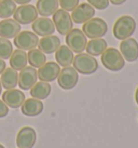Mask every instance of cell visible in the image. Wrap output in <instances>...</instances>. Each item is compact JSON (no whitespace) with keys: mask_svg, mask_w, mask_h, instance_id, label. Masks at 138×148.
Wrapping results in <instances>:
<instances>
[{"mask_svg":"<svg viewBox=\"0 0 138 148\" xmlns=\"http://www.w3.org/2000/svg\"><path fill=\"white\" fill-rule=\"evenodd\" d=\"M136 30V21L130 15H122L115 21L113 25V36L119 40L130 38Z\"/></svg>","mask_w":138,"mask_h":148,"instance_id":"6da1fadb","label":"cell"},{"mask_svg":"<svg viewBox=\"0 0 138 148\" xmlns=\"http://www.w3.org/2000/svg\"><path fill=\"white\" fill-rule=\"evenodd\" d=\"M102 64L110 71H119L125 65V60L115 48H107L102 54Z\"/></svg>","mask_w":138,"mask_h":148,"instance_id":"7a4b0ae2","label":"cell"},{"mask_svg":"<svg viewBox=\"0 0 138 148\" xmlns=\"http://www.w3.org/2000/svg\"><path fill=\"white\" fill-rule=\"evenodd\" d=\"M72 63L73 68L82 75H92L98 69L97 60L87 53H78Z\"/></svg>","mask_w":138,"mask_h":148,"instance_id":"3957f363","label":"cell"},{"mask_svg":"<svg viewBox=\"0 0 138 148\" xmlns=\"http://www.w3.org/2000/svg\"><path fill=\"white\" fill-rule=\"evenodd\" d=\"M108 30V26L106 22L99 17H92L87 22L83 23L82 32L84 33L86 38L94 39V38H102L105 36Z\"/></svg>","mask_w":138,"mask_h":148,"instance_id":"277c9868","label":"cell"},{"mask_svg":"<svg viewBox=\"0 0 138 148\" xmlns=\"http://www.w3.org/2000/svg\"><path fill=\"white\" fill-rule=\"evenodd\" d=\"M87 38L79 28H72L66 35V45L73 53H82L85 50Z\"/></svg>","mask_w":138,"mask_h":148,"instance_id":"5b68a950","label":"cell"},{"mask_svg":"<svg viewBox=\"0 0 138 148\" xmlns=\"http://www.w3.org/2000/svg\"><path fill=\"white\" fill-rule=\"evenodd\" d=\"M53 23L57 32L64 36L72 29L73 26L71 15L68 13V11H65L63 9H57L56 12L53 14Z\"/></svg>","mask_w":138,"mask_h":148,"instance_id":"8992f818","label":"cell"},{"mask_svg":"<svg viewBox=\"0 0 138 148\" xmlns=\"http://www.w3.org/2000/svg\"><path fill=\"white\" fill-rule=\"evenodd\" d=\"M14 45L17 49L29 51L35 49L39 43V38L35 33H31L29 30H23L20 32L14 37Z\"/></svg>","mask_w":138,"mask_h":148,"instance_id":"52a82bcc","label":"cell"},{"mask_svg":"<svg viewBox=\"0 0 138 148\" xmlns=\"http://www.w3.org/2000/svg\"><path fill=\"white\" fill-rule=\"evenodd\" d=\"M13 17L20 24L28 25L38 18V11L31 4H20V7L16 8Z\"/></svg>","mask_w":138,"mask_h":148,"instance_id":"ba28073f","label":"cell"},{"mask_svg":"<svg viewBox=\"0 0 138 148\" xmlns=\"http://www.w3.org/2000/svg\"><path fill=\"white\" fill-rule=\"evenodd\" d=\"M79 80L78 71L73 67L67 66L64 67L59 71V75L57 77V83L64 90H71L77 86Z\"/></svg>","mask_w":138,"mask_h":148,"instance_id":"9c48e42d","label":"cell"},{"mask_svg":"<svg viewBox=\"0 0 138 148\" xmlns=\"http://www.w3.org/2000/svg\"><path fill=\"white\" fill-rule=\"evenodd\" d=\"M37 79H38V74H37L36 68L33 66H29V67L26 66L25 68L20 70L17 86L23 91L30 90L33 84L37 82Z\"/></svg>","mask_w":138,"mask_h":148,"instance_id":"30bf717a","label":"cell"},{"mask_svg":"<svg viewBox=\"0 0 138 148\" xmlns=\"http://www.w3.org/2000/svg\"><path fill=\"white\" fill-rule=\"evenodd\" d=\"M71 18L76 24H83L91 20L95 15V9L89 3L78 4L76 8L71 11Z\"/></svg>","mask_w":138,"mask_h":148,"instance_id":"8fae6325","label":"cell"},{"mask_svg":"<svg viewBox=\"0 0 138 148\" xmlns=\"http://www.w3.org/2000/svg\"><path fill=\"white\" fill-rule=\"evenodd\" d=\"M59 71H61V66L56 62H48L41 66L39 70L37 71V74L40 81L52 82L57 79Z\"/></svg>","mask_w":138,"mask_h":148,"instance_id":"7c38bea8","label":"cell"},{"mask_svg":"<svg viewBox=\"0 0 138 148\" xmlns=\"http://www.w3.org/2000/svg\"><path fill=\"white\" fill-rule=\"evenodd\" d=\"M31 28L37 36L45 37L53 35V33L55 32V25L53 23V20L49 17L41 16L31 23Z\"/></svg>","mask_w":138,"mask_h":148,"instance_id":"4fadbf2b","label":"cell"},{"mask_svg":"<svg viewBox=\"0 0 138 148\" xmlns=\"http://www.w3.org/2000/svg\"><path fill=\"white\" fill-rule=\"evenodd\" d=\"M120 52L127 62L138 60V42L134 38H126L120 43Z\"/></svg>","mask_w":138,"mask_h":148,"instance_id":"5bb4252c","label":"cell"},{"mask_svg":"<svg viewBox=\"0 0 138 148\" xmlns=\"http://www.w3.org/2000/svg\"><path fill=\"white\" fill-rule=\"evenodd\" d=\"M37 133L33 127H22L16 135V145L18 148H33L36 144Z\"/></svg>","mask_w":138,"mask_h":148,"instance_id":"9a60e30c","label":"cell"},{"mask_svg":"<svg viewBox=\"0 0 138 148\" xmlns=\"http://www.w3.org/2000/svg\"><path fill=\"white\" fill-rule=\"evenodd\" d=\"M25 94L22 92V90L10 89L4 91V93L2 94V101L10 108H20L25 102Z\"/></svg>","mask_w":138,"mask_h":148,"instance_id":"2e32d148","label":"cell"},{"mask_svg":"<svg viewBox=\"0 0 138 148\" xmlns=\"http://www.w3.org/2000/svg\"><path fill=\"white\" fill-rule=\"evenodd\" d=\"M20 32V24L14 18H4L0 22V36L11 39Z\"/></svg>","mask_w":138,"mask_h":148,"instance_id":"e0dca14e","label":"cell"},{"mask_svg":"<svg viewBox=\"0 0 138 148\" xmlns=\"http://www.w3.org/2000/svg\"><path fill=\"white\" fill-rule=\"evenodd\" d=\"M20 107H22L23 115L27 116V117H36L43 111V103L40 99H33V97L25 99V102Z\"/></svg>","mask_w":138,"mask_h":148,"instance_id":"ac0fdd59","label":"cell"},{"mask_svg":"<svg viewBox=\"0 0 138 148\" xmlns=\"http://www.w3.org/2000/svg\"><path fill=\"white\" fill-rule=\"evenodd\" d=\"M39 50H41L44 54H52L56 52V50L61 47V39L54 35L42 37L39 40Z\"/></svg>","mask_w":138,"mask_h":148,"instance_id":"d6986e66","label":"cell"},{"mask_svg":"<svg viewBox=\"0 0 138 148\" xmlns=\"http://www.w3.org/2000/svg\"><path fill=\"white\" fill-rule=\"evenodd\" d=\"M59 7L58 0H38L36 4V9L38 14L41 16L49 17L56 12Z\"/></svg>","mask_w":138,"mask_h":148,"instance_id":"ffe728a7","label":"cell"},{"mask_svg":"<svg viewBox=\"0 0 138 148\" xmlns=\"http://www.w3.org/2000/svg\"><path fill=\"white\" fill-rule=\"evenodd\" d=\"M1 84L5 90H10V89H14L18 83V74L17 70L13 69L12 67L5 68L3 73L1 74Z\"/></svg>","mask_w":138,"mask_h":148,"instance_id":"44dd1931","label":"cell"},{"mask_svg":"<svg viewBox=\"0 0 138 148\" xmlns=\"http://www.w3.org/2000/svg\"><path fill=\"white\" fill-rule=\"evenodd\" d=\"M73 52L67 45H61L55 52V58L57 64L61 67L70 66L73 62Z\"/></svg>","mask_w":138,"mask_h":148,"instance_id":"7402d4cb","label":"cell"},{"mask_svg":"<svg viewBox=\"0 0 138 148\" xmlns=\"http://www.w3.org/2000/svg\"><path fill=\"white\" fill-rule=\"evenodd\" d=\"M27 53L24 50H14L10 56V66L15 70H22L27 66Z\"/></svg>","mask_w":138,"mask_h":148,"instance_id":"603a6c76","label":"cell"},{"mask_svg":"<svg viewBox=\"0 0 138 148\" xmlns=\"http://www.w3.org/2000/svg\"><path fill=\"white\" fill-rule=\"evenodd\" d=\"M107 49V41L102 38H94L87 41L85 47L86 53L92 56H98L104 53V51Z\"/></svg>","mask_w":138,"mask_h":148,"instance_id":"cb8c5ba5","label":"cell"},{"mask_svg":"<svg viewBox=\"0 0 138 148\" xmlns=\"http://www.w3.org/2000/svg\"><path fill=\"white\" fill-rule=\"evenodd\" d=\"M51 84L49 82H44V81H40V82H36L33 86L30 89V96L37 99H45L50 94H51Z\"/></svg>","mask_w":138,"mask_h":148,"instance_id":"d4e9b609","label":"cell"},{"mask_svg":"<svg viewBox=\"0 0 138 148\" xmlns=\"http://www.w3.org/2000/svg\"><path fill=\"white\" fill-rule=\"evenodd\" d=\"M27 60L30 66H33L35 68H40L41 66L44 63H46V56L45 54L39 49H33L29 50L28 54H27Z\"/></svg>","mask_w":138,"mask_h":148,"instance_id":"484cf974","label":"cell"},{"mask_svg":"<svg viewBox=\"0 0 138 148\" xmlns=\"http://www.w3.org/2000/svg\"><path fill=\"white\" fill-rule=\"evenodd\" d=\"M16 10V3L13 0H2L0 1V17L10 18Z\"/></svg>","mask_w":138,"mask_h":148,"instance_id":"4316f807","label":"cell"},{"mask_svg":"<svg viewBox=\"0 0 138 148\" xmlns=\"http://www.w3.org/2000/svg\"><path fill=\"white\" fill-rule=\"evenodd\" d=\"M13 52L12 42L7 38H0V58L2 60H8L10 58L11 54Z\"/></svg>","mask_w":138,"mask_h":148,"instance_id":"83f0119b","label":"cell"},{"mask_svg":"<svg viewBox=\"0 0 138 148\" xmlns=\"http://www.w3.org/2000/svg\"><path fill=\"white\" fill-rule=\"evenodd\" d=\"M58 3L63 10L69 12V11H72L79 4V0H58Z\"/></svg>","mask_w":138,"mask_h":148,"instance_id":"f1b7e54d","label":"cell"},{"mask_svg":"<svg viewBox=\"0 0 138 148\" xmlns=\"http://www.w3.org/2000/svg\"><path fill=\"white\" fill-rule=\"evenodd\" d=\"M87 3L98 10H105L109 5V0H87Z\"/></svg>","mask_w":138,"mask_h":148,"instance_id":"f546056e","label":"cell"},{"mask_svg":"<svg viewBox=\"0 0 138 148\" xmlns=\"http://www.w3.org/2000/svg\"><path fill=\"white\" fill-rule=\"evenodd\" d=\"M9 114V107L2 99H0V118H4Z\"/></svg>","mask_w":138,"mask_h":148,"instance_id":"4dcf8cb0","label":"cell"},{"mask_svg":"<svg viewBox=\"0 0 138 148\" xmlns=\"http://www.w3.org/2000/svg\"><path fill=\"white\" fill-rule=\"evenodd\" d=\"M7 68V65H5V61L0 58V75L3 73V70Z\"/></svg>","mask_w":138,"mask_h":148,"instance_id":"1f68e13d","label":"cell"},{"mask_svg":"<svg viewBox=\"0 0 138 148\" xmlns=\"http://www.w3.org/2000/svg\"><path fill=\"white\" fill-rule=\"evenodd\" d=\"M125 1L126 0H109V2H111V3L114 4V5H121V4H123Z\"/></svg>","mask_w":138,"mask_h":148,"instance_id":"d6a6232c","label":"cell"},{"mask_svg":"<svg viewBox=\"0 0 138 148\" xmlns=\"http://www.w3.org/2000/svg\"><path fill=\"white\" fill-rule=\"evenodd\" d=\"M15 3H18V4H27L29 3L31 0H13Z\"/></svg>","mask_w":138,"mask_h":148,"instance_id":"836d02e7","label":"cell"},{"mask_svg":"<svg viewBox=\"0 0 138 148\" xmlns=\"http://www.w3.org/2000/svg\"><path fill=\"white\" fill-rule=\"evenodd\" d=\"M135 101H136V103L138 105V86L137 89H136V92H135Z\"/></svg>","mask_w":138,"mask_h":148,"instance_id":"e575fe53","label":"cell"},{"mask_svg":"<svg viewBox=\"0 0 138 148\" xmlns=\"http://www.w3.org/2000/svg\"><path fill=\"white\" fill-rule=\"evenodd\" d=\"M1 92H2V84H1V80H0V95H1Z\"/></svg>","mask_w":138,"mask_h":148,"instance_id":"d590c367","label":"cell"},{"mask_svg":"<svg viewBox=\"0 0 138 148\" xmlns=\"http://www.w3.org/2000/svg\"><path fill=\"white\" fill-rule=\"evenodd\" d=\"M0 148H4V146H2V145L0 144Z\"/></svg>","mask_w":138,"mask_h":148,"instance_id":"8d00e7d4","label":"cell"},{"mask_svg":"<svg viewBox=\"0 0 138 148\" xmlns=\"http://www.w3.org/2000/svg\"><path fill=\"white\" fill-rule=\"evenodd\" d=\"M0 1H2V0H0Z\"/></svg>","mask_w":138,"mask_h":148,"instance_id":"74e56055","label":"cell"}]
</instances>
